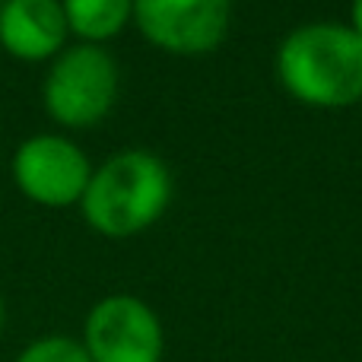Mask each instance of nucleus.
<instances>
[{
	"instance_id": "f257e3e1",
	"label": "nucleus",
	"mask_w": 362,
	"mask_h": 362,
	"mask_svg": "<svg viewBox=\"0 0 362 362\" xmlns=\"http://www.w3.org/2000/svg\"><path fill=\"white\" fill-rule=\"evenodd\" d=\"M276 76L305 105H356L362 99V35L337 23L299 25L276 51Z\"/></svg>"
},
{
	"instance_id": "f03ea898",
	"label": "nucleus",
	"mask_w": 362,
	"mask_h": 362,
	"mask_svg": "<svg viewBox=\"0 0 362 362\" xmlns=\"http://www.w3.org/2000/svg\"><path fill=\"white\" fill-rule=\"evenodd\" d=\"M172 197V178L163 159L150 153H121L93 172L83 194V216L102 235L124 238L153 226Z\"/></svg>"
},
{
	"instance_id": "7ed1b4c3",
	"label": "nucleus",
	"mask_w": 362,
	"mask_h": 362,
	"mask_svg": "<svg viewBox=\"0 0 362 362\" xmlns=\"http://www.w3.org/2000/svg\"><path fill=\"white\" fill-rule=\"evenodd\" d=\"M118 95V67L95 45L64 51L45 80V105L61 124L89 127L108 115Z\"/></svg>"
},
{
	"instance_id": "20e7f679",
	"label": "nucleus",
	"mask_w": 362,
	"mask_h": 362,
	"mask_svg": "<svg viewBox=\"0 0 362 362\" xmlns=\"http://www.w3.org/2000/svg\"><path fill=\"white\" fill-rule=\"evenodd\" d=\"M83 346L93 362H163V325L146 302L108 296L89 312Z\"/></svg>"
},
{
	"instance_id": "39448f33",
	"label": "nucleus",
	"mask_w": 362,
	"mask_h": 362,
	"mask_svg": "<svg viewBox=\"0 0 362 362\" xmlns=\"http://www.w3.org/2000/svg\"><path fill=\"white\" fill-rule=\"evenodd\" d=\"M229 0H134L140 32L175 54L213 51L229 32Z\"/></svg>"
},
{
	"instance_id": "423d86ee",
	"label": "nucleus",
	"mask_w": 362,
	"mask_h": 362,
	"mask_svg": "<svg viewBox=\"0 0 362 362\" xmlns=\"http://www.w3.org/2000/svg\"><path fill=\"white\" fill-rule=\"evenodd\" d=\"M13 178L23 187L25 197L45 206H67L83 200L86 185L93 178L89 159L64 137H42L25 140L13 156Z\"/></svg>"
},
{
	"instance_id": "0eeeda50",
	"label": "nucleus",
	"mask_w": 362,
	"mask_h": 362,
	"mask_svg": "<svg viewBox=\"0 0 362 362\" xmlns=\"http://www.w3.org/2000/svg\"><path fill=\"white\" fill-rule=\"evenodd\" d=\"M67 38L61 0H6L0 10V42L10 54L42 61Z\"/></svg>"
},
{
	"instance_id": "6e6552de",
	"label": "nucleus",
	"mask_w": 362,
	"mask_h": 362,
	"mask_svg": "<svg viewBox=\"0 0 362 362\" xmlns=\"http://www.w3.org/2000/svg\"><path fill=\"white\" fill-rule=\"evenodd\" d=\"M61 6L67 16V29L89 42L118 35L134 16V0H64Z\"/></svg>"
},
{
	"instance_id": "1a4fd4ad",
	"label": "nucleus",
	"mask_w": 362,
	"mask_h": 362,
	"mask_svg": "<svg viewBox=\"0 0 362 362\" xmlns=\"http://www.w3.org/2000/svg\"><path fill=\"white\" fill-rule=\"evenodd\" d=\"M16 362H93L86 346L70 337H42L32 346H25Z\"/></svg>"
},
{
	"instance_id": "9d476101",
	"label": "nucleus",
	"mask_w": 362,
	"mask_h": 362,
	"mask_svg": "<svg viewBox=\"0 0 362 362\" xmlns=\"http://www.w3.org/2000/svg\"><path fill=\"white\" fill-rule=\"evenodd\" d=\"M350 19H353L350 29L356 32V35H362V0H353V6H350Z\"/></svg>"
},
{
	"instance_id": "9b49d317",
	"label": "nucleus",
	"mask_w": 362,
	"mask_h": 362,
	"mask_svg": "<svg viewBox=\"0 0 362 362\" xmlns=\"http://www.w3.org/2000/svg\"><path fill=\"white\" fill-rule=\"evenodd\" d=\"M0 325H4V302H0Z\"/></svg>"
}]
</instances>
